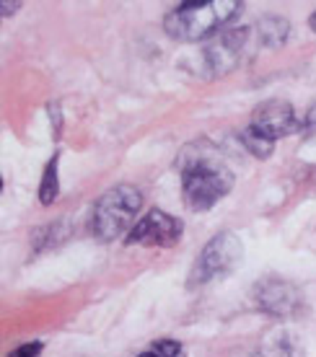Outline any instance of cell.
Returning a JSON list of instances; mask_svg holds the SVG:
<instances>
[{"label": "cell", "instance_id": "1", "mask_svg": "<svg viewBox=\"0 0 316 357\" xmlns=\"http://www.w3.org/2000/svg\"><path fill=\"white\" fill-rule=\"evenodd\" d=\"M181 197L192 213L216 207L234 189V174L213 145H190L179 158Z\"/></svg>", "mask_w": 316, "mask_h": 357}, {"label": "cell", "instance_id": "2", "mask_svg": "<svg viewBox=\"0 0 316 357\" xmlns=\"http://www.w3.org/2000/svg\"><path fill=\"white\" fill-rule=\"evenodd\" d=\"M241 3L236 0H210V3H184L176 6L163 18L166 34L176 42H202L218 34V29L231 24L241 13Z\"/></svg>", "mask_w": 316, "mask_h": 357}, {"label": "cell", "instance_id": "3", "mask_svg": "<svg viewBox=\"0 0 316 357\" xmlns=\"http://www.w3.org/2000/svg\"><path fill=\"white\" fill-rule=\"evenodd\" d=\"M140 207H143V195L133 184H117V187L107 189L99 197V202L93 205L91 231L99 241H114L127 231V225L133 223Z\"/></svg>", "mask_w": 316, "mask_h": 357}, {"label": "cell", "instance_id": "4", "mask_svg": "<svg viewBox=\"0 0 316 357\" xmlns=\"http://www.w3.org/2000/svg\"><path fill=\"white\" fill-rule=\"evenodd\" d=\"M241 241L239 236L231 231H220L210 238L202 251L197 254L195 259V267L190 272V280H187V287L195 290V287H202L218 280V277H226L231 275L239 264H241Z\"/></svg>", "mask_w": 316, "mask_h": 357}, {"label": "cell", "instance_id": "5", "mask_svg": "<svg viewBox=\"0 0 316 357\" xmlns=\"http://www.w3.org/2000/svg\"><path fill=\"white\" fill-rule=\"evenodd\" d=\"M181 233H184L181 218L153 207V210H148L130 228L125 243H130V246H161V249H172V246L179 243Z\"/></svg>", "mask_w": 316, "mask_h": 357}, {"label": "cell", "instance_id": "6", "mask_svg": "<svg viewBox=\"0 0 316 357\" xmlns=\"http://www.w3.org/2000/svg\"><path fill=\"white\" fill-rule=\"evenodd\" d=\"M249 130L275 143V140H280L285 135L299 132L303 127L299 125V116H296L293 104L283 101V98H267V101L254 107Z\"/></svg>", "mask_w": 316, "mask_h": 357}, {"label": "cell", "instance_id": "7", "mask_svg": "<svg viewBox=\"0 0 316 357\" xmlns=\"http://www.w3.org/2000/svg\"><path fill=\"white\" fill-rule=\"evenodd\" d=\"M254 301L262 311L272 313V316H293L301 308V293L296 285H290L288 280L280 277H264L254 287Z\"/></svg>", "mask_w": 316, "mask_h": 357}, {"label": "cell", "instance_id": "8", "mask_svg": "<svg viewBox=\"0 0 316 357\" xmlns=\"http://www.w3.org/2000/svg\"><path fill=\"white\" fill-rule=\"evenodd\" d=\"M249 31L252 29H231L218 34L205 50V63L216 75H226L239 65L246 45H249Z\"/></svg>", "mask_w": 316, "mask_h": 357}, {"label": "cell", "instance_id": "9", "mask_svg": "<svg viewBox=\"0 0 316 357\" xmlns=\"http://www.w3.org/2000/svg\"><path fill=\"white\" fill-rule=\"evenodd\" d=\"M254 31L259 34V42H262L264 47L275 50V47L285 45V39H288V34H290V26L283 18H262Z\"/></svg>", "mask_w": 316, "mask_h": 357}, {"label": "cell", "instance_id": "10", "mask_svg": "<svg viewBox=\"0 0 316 357\" xmlns=\"http://www.w3.org/2000/svg\"><path fill=\"white\" fill-rule=\"evenodd\" d=\"M57 166H60V153H54L47 161L42 171V181H39V202L42 205H52L57 195H60V178H57Z\"/></svg>", "mask_w": 316, "mask_h": 357}, {"label": "cell", "instance_id": "11", "mask_svg": "<svg viewBox=\"0 0 316 357\" xmlns=\"http://www.w3.org/2000/svg\"><path fill=\"white\" fill-rule=\"evenodd\" d=\"M137 357H187V352L181 347V342L176 340H156L151 347L140 352Z\"/></svg>", "mask_w": 316, "mask_h": 357}, {"label": "cell", "instance_id": "12", "mask_svg": "<svg viewBox=\"0 0 316 357\" xmlns=\"http://www.w3.org/2000/svg\"><path fill=\"white\" fill-rule=\"evenodd\" d=\"M241 140H244V145L249 148V153H252V155H257V158H270L272 148H275V143H272V140H267V137H262V135L252 132L249 127L241 132Z\"/></svg>", "mask_w": 316, "mask_h": 357}, {"label": "cell", "instance_id": "13", "mask_svg": "<svg viewBox=\"0 0 316 357\" xmlns=\"http://www.w3.org/2000/svg\"><path fill=\"white\" fill-rule=\"evenodd\" d=\"M45 349V342H27L21 347L10 349L8 357H39V352Z\"/></svg>", "mask_w": 316, "mask_h": 357}, {"label": "cell", "instance_id": "14", "mask_svg": "<svg viewBox=\"0 0 316 357\" xmlns=\"http://www.w3.org/2000/svg\"><path fill=\"white\" fill-rule=\"evenodd\" d=\"M303 132L316 135V104H311L306 112V122H303Z\"/></svg>", "mask_w": 316, "mask_h": 357}, {"label": "cell", "instance_id": "15", "mask_svg": "<svg viewBox=\"0 0 316 357\" xmlns=\"http://www.w3.org/2000/svg\"><path fill=\"white\" fill-rule=\"evenodd\" d=\"M21 8V3H0V10H3V16H10L13 10Z\"/></svg>", "mask_w": 316, "mask_h": 357}, {"label": "cell", "instance_id": "16", "mask_svg": "<svg viewBox=\"0 0 316 357\" xmlns=\"http://www.w3.org/2000/svg\"><path fill=\"white\" fill-rule=\"evenodd\" d=\"M308 26H311V31H316V13H311V18H308Z\"/></svg>", "mask_w": 316, "mask_h": 357}]
</instances>
